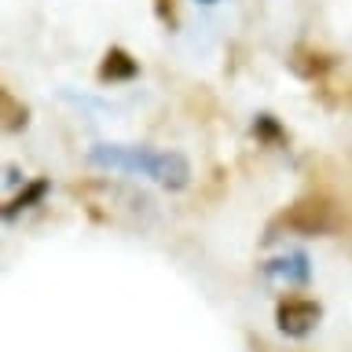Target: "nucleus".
I'll use <instances>...</instances> for the list:
<instances>
[{
	"mask_svg": "<svg viewBox=\"0 0 352 352\" xmlns=\"http://www.w3.org/2000/svg\"><path fill=\"white\" fill-rule=\"evenodd\" d=\"M88 162L99 169H114V173H136L151 176L169 191H184L191 184V165L184 154L176 151H151V147H121V143H96L88 151Z\"/></svg>",
	"mask_w": 352,
	"mask_h": 352,
	"instance_id": "nucleus-1",
	"label": "nucleus"
},
{
	"mask_svg": "<svg viewBox=\"0 0 352 352\" xmlns=\"http://www.w3.org/2000/svg\"><path fill=\"white\" fill-rule=\"evenodd\" d=\"M279 220H283V228L297 231V235H327V231H334L338 213H334V206H330V198L308 195V198H297Z\"/></svg>",
	"mask_w": 352,
	"mask_h": 352,
	"instance_id": "nucleus-2",
	"label": "nucleus"
},
{
	"mask_svg": "<svg viewBox=\"0 0 352 352\" xmlns=\"http://www.w3.org/2000/svg\"><path fill=\"white\" fill-rule=\"evenodd\" d=\"M319 319H323V308L312 297H283L275 305V323L286 338H308Z\"/></svg>",
	"mask_w": 352,
	"mask_h": 352,
	"instance_id": "nucleus-3",
	"label": "nucleus"
},
{
	"mask_svg": "<svg viewBox=\"0 0 352 352\" xmlns=\"http://www.w3.org/2000/svg\"><path fill=\"white\" fill-rule=\"evenodd\" d=\"M264 279L272 283H286V286H305L312 279V264H308V253L294 250V253H283V257H275L264 264Z\"/></svg>",
	"mask_w": 352,
	"mask_h": 352,
	"instance_id": "nucleus-4",
	"label": "nucleus"
},
{
	"mask_svg": "<svg viewBox=\"0 0 352 352\" xmlns=\"http://www.w3.org/2000/svg\"><path fill=\"white\" fill-rule=\"evenodd\" d=\"M140 77V63L132 59L125 48H107L103 63H99V81L103 85H121V81H136Z\"/></svg>",
	"mask_w": 352,
	"mask_h": 352,
	"instance_id": "nucleus-5",
	"label": "nucleus"
},
{
	"mask_svg": "<svg viewBox=\"0 0 352 352\" xmlns=\"http://www.w3.org/2000/svg\"><path fill=\"white\" fill-rule=\"evenodd\" d=\"M48 191H52V184L44 180V176H41V180H30V184L22 187V191H19L15 198H11V202L4 206V220H15L19 213H26V209L41 206V202H44V195H48Z\"/></svg>",
	"mask_w": 352,
	"mask_h": 352,
	"instance_id": "nucleus-6",
	"label": "nucleus"
},
{
	"mask_svg": "<svg viewBox=\"0 0 352 352\" xmlns=\"http://www.w3.org/2000/svg\"><path fill=\"white\" fill-rule=\"evenodd\" d=\"M253 136H257L261 143H283L286 132H283V125L272 114H257V121H253Z\"/></svg>",
	"mask_w": 352,
	"mask_h": 352,
	"instance_id": "nucleus-7",
	"label": "nucleus"
},
{
	"mask_svg": "<svg viewBox=\"0 0 352 352\" xmlns=\"http://www.w3.org/2000/svg\"><path fill=\"white\" fill-rule=\"evenodd\" d=\"M0 103H4V129L8 132H15V129H22V125H26V107H15V99H11L8 92L4 96H0Z\"/></svg>",
	"mask_w": 352,
	"mask_h": 352,
	"instance_id": "nucleus-8",
	"label": "nucleus"
},
{
	"mask_svg": "<svg viewBox=\"0 0 352 352\" xmlns=\"http://www.w3.org/2000/svg\"><path fill=\"white\" fill-rule=\"evenodd\" d=\"M158 19L162 22H173L176 15H173V4H169V0H158Z\"/></svg>",
	"mask_w": 352,
	"mask_h": 352,
	"instance_id": "nucleus-9",
	"label": "nucleus"
},
{
	"mask_svg": "<svg viewBox=\"0 0 352 352\" xmlns=\"http://www.w3.org/2000/svg\"><path fill=\"white\" fill-rule=\"evenodd\" d=\"M4 180H8V187H15V184L22 180V173L15 169V165H8V169H4Z\"/></svg>",
	"mask_w": 352,
	"mask_h": 352,
	"instance_id": "nucleus-10",
	"label": "nucleus"
},
{
	"mask_svg": "<svg viewBox=\"0 0 352 352\" xmlns=\"http://www.w3.org/2000/svg\"><path fill=\"white\" fill-rule=\"evenodd\" d=\"M202 4H217V0H202Z\"/></svg>",
	"mask_w": 352,
	"mask_h": 352,
	"instance_id": "nucleus-11",
	"label": "nucleus"
}]
</instances>
